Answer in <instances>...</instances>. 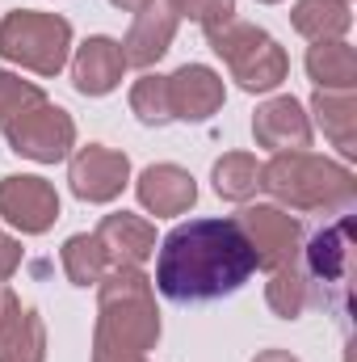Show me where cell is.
<instances>
[{
  "label": "cell",
  "mask_w": 357,
  "mask_h": 362,
  "mask_svg": "<svg viewBox=\"0 0 357 362\" xmlns=\"http://www.w3.org/2000/svg\"><path fill=\"white\" fill-rule=\"evenodd\" d=\"M257 270V253L236 219L177 223L156 253V291L173 303H210L236 295Z\"/></svg>",
  "instance_id": "cell-1"
},
{
  "label": "cell",
  "mask_w": 357,
  "mask_h": 362,
  "mask_svg": "<svg viewBox=\"0 0 357 362\" xmlns=\"http://www.w3.org/2000/svg\"><path fill=\"white\" fill-rule=\"evenodd\" d=\"M160 341V308L143 266H109L97 282L92 362L147 358Z\"/></svg>",
  "instance_id": "cell-2"
},
{
  "label": "cell",
  "mask_w": 357,
  "mask_h": 362,
  "mask_svg": "<svg viewBox=\"0 0 357 362\" xmlns=\"http://www.w3.org/2000/svg\"><path fill=\"white\" fill-rule=\"evenodd\" d=\"M261 189L294 211H349L357 177L349 165L315 152H273V160L261 165Z\"/></svg>",
  "instance_id": "cell-3"
},
{
  "label": "cell",
  "mask_w": 357,
  "mask_h": 362,
  "mask_svg": "<svg viewBox=\"0 0 357 362\" xmlns=\"http://www.w3.org/2000/svg\"><path fill=\"white\" fill-rule=\"evenodd\" d=\"M206 42L227 64L231 81L244 93H273L282 89V81L290 76V59L277 47V38L265 34L261 25H253V21H236L231 17L227 25L206 30Z\"/></svg>",
  "instance_id": "cell-4"
},
{
  "label": "cell",
  "mask_w": 357,
  "mask_h": 362,
  "mask_svg": "<svg viewBox=\"0 0 357 362\" xmlns=\"http://www.w3.org/2000/svg\"><path fill=\"white\" fill-rule=\"evenodd\" d=\"M72 55V21L42 8H13L0 17V59L38 76H59Z\"/></svg>",
  "instance_id": "cell-5"
},
{
  "label": "cell",
  "mask_w": 357,
  "mask_h": 362,
  "mask_svg": "<svg viewBox=\"0 0 357 362\" xmlns=\"http://www.w3.org/2000/svg\"><path fill=\"white\" fill-rule=\"evenodd\" d=\"M4 139L17 156L34 160V165H59L72 156L76 148V122L63 105L55 101H38L30 110H21L17 118H8L4 127Z\"/></svg>",
  "instance_id": "cell-6"
},
{
  "label": "cell",
  "mask_w": 357,
  "mask_h": 362,
  "mask_svg": "<svg viewBox=\"0 0 357 362\" xmlns=\"http://www.w3.org/2000/svg\"><path fill=\"white\" fill-rule=\"evenodd\" d=\"M236 223L248 236L261 270L273 274V270H282V266H290V262H298V253H303V223L290 211H282L277 202H253V206H244L236 215Z\"/></svg>",
  "instance_id": "cell-7"
},
{
  "label": "cell",
  "mask_w": 357,
  "mask_h": 362,
  "mask_svg": "<svg viewBox=\"0 0 357 362\" xmlns=\"http://www.w3.org/2000/svg\"><path fill=\"white\" fill-rule=\"evenodd\" d=\"M307 282L324 286L328 303H349V266H353V215H341L332 228L315 232V240L303 249Z\"/></svg>",
  "instance_id": "cell-8"
},
{
  "label": "cell",
  "mask_w": 357,
  "mask_h": 362,
  "mask_svg": "<svg viewBox=\"0 0 357 362\" xmlns=\"http://www.w3.org/2000/svg\"><path fill=\"white\" fill-rule=\"evenodd\" d=\"M0 219L13 223L21 236H42L59 219V194L47 177L8 173L0 177Z\"/></svg>",
  "instance_id": "cell-9"
},
{
  "label": "cell",
  "mask_w": 357,
  "mask_h": 362,
  "mask_svg": "<svg viewBox=\"0 0 357 362\" xmlns=\"http://www.w3.org/2000/svg\"><path fill=\"white\" fill-rule=\"evenodd\" d=\"M68 181L80 202L101 206V202L122 198V189L131 185V160L126 152H114L105 144H85L68 156Z\"/></svg>",
  "instance_id": "cell-10"
},
{
  "label": "cell",
  "mask_w": 357,
  "mask_h": 362,
  "mask_svg": "<svg viewBox=\"0 0 357 362\" xmlns=\"http://www.w3.org/2000/svg\"><path fill=\"white\" fill-rule=\"evenodd\" d=\"M169 85V114L173 122H206L223 110L227 89L223 76L206 64H181L173 76H164Z\"/></svg>",
  "instance_id": "cell-11"
},
{
  "label": "cell",
  "mask_w": 357,
  "mask_h": 362,
  "mask_svg": "<svg viewBox=\"0 0 357 362\" xmlns=\"http://www.w3.org/2000/svg\"><path fill=\"white\" fill-rule=\"evenodd\" d=\"M253 139L269 152H307L311 148V114L298 97L277 93L257 105L253 114Z\"/></svg>",
  "instance_id": "cell-12"
},
{
  "label": "cell",
  "mask_w": 357,
  "mask_h": 362,
  "mask_svg": "<svg viewBox=\"0 0 357 362\" xmlns=\"http://www.w3.org/2000/svg\"><path fill=\"white\" fill-rule=\"evenodd\" d=\"M135 194H139V206L156 219H177L185 215L193 202H198V181L189 169L181 165H147L139 181H135Z\"/></svg>",
  "instance_id": "cell-13"
},
{
  "label": "cell",
  "mask_w": 357,
  "mask_h": 362,
  "mask_svg": "<svg viewBox=\"0 0 357 362\" xmlns=\"http://www.w3.org/2000/svg\"><path fill=\"white\" fill-rule=\"evenodd\" d=\"M122 72H126V55H122V42L109 38V34H92L76 47V59H72V85L80 97H105L122 85Z\"/></svg>",
  "instance_id": "cell-14"
},
{
  "label": "cell",
  "mask_w": 357,
  "mask_h": 362,
  "mask_svg": "<svg viewBox=\"0 0 357 362\" xmlns=\"http://www.w3.org/2000/svg\"><path fill=\"white\" fill-rule=\"evenodd\" d=\"M173 38H177V17H173L164 4L152 0L147 8L135 13L131 30H126V38H122L126 68H152V64H160V59L169 55Z\"/></svg>",
  "instance_id": "cell-15"
},
{
  "label": "cell",
  "mask_w": 357,
  "mask_h": 362,
  "mask_svg": "<svg viewBox=\"0 0 357 362\" xmlns=\"http://www.w3.org/2000/svg\"><path fill=\"white\" fill-rule=\"evenodd\" d=\"M92 236L101 240L109 266H143V262L156 253V228H152L143 215H131V211L105 215Z\"/></svg>",
  "instance_id": "cell-16"
},
{
  "label": "cell",
  "mask_w": 357,
  "mask_h": 362,
  "mask_svg": "<svg viewBox=\"0 0 357 362\" xmlns=\"http://www.w3.org/2000/svg\"><path fill=\"white\" fill-rule=\"evenodd\" d=\"M307 76L324 93H353L357 89V51L345 38L311 42L307 51Z\"/></svg>",
  "instance_id": "cell-17"
},
{
  "label": "cell",
  "mask_w": 357,
  "mask_h": 362,
  "mask_svg": "<svg viewBox=\"0 0 357 362\" xmlns=\"http://www.w3.org/2000/svg\"><path fill=\"white\" fill-rule=\"evenodd\" d=\"M311 114L320 122V131L341 148L345 160L357 156V97L353 93H324L315 89L311 97Z\"/></svg>",
  "instance_id": "cell-18"
},
{
  "label": "cell",
  "mask_w": 357,
  "mask_h": 362,
  "mask_svg": "<svg viewBox=\"0 0 357 362\" xmlns=\"http://www.w3.org/2000/svg\"><path fill=\"white\" fill-rule=\"evenodd\" d=\"M290 25L311 42H332V38L349 34L353 8H349V0H298L290 8Z\"/></svg>",
  "instance_id": "cell-19"
},
{
  "label": "cell",
  "mask_w": 357,
  "mask_h": 362,
  "mask_svg": "<svg viewBox=\"0 0 357 362\" xmlns=\"http://www.w3.org/2000/svg\"><path fill=\"white\" fill-rule=\"evenodd\" d=\"M0 362H47V325L34 308H17L0 337Z\"/></svg>",
  "instance_id": "cell-20"
},
{
  "label": "cell",
  "mask_w": 357,
  "mask_h": 362,
  "mask_svg": "<svg viewBox=\"0 0 357 362\" xmlns=\"http://www.w3.org/2000/svg\"><path fill=\"white\" fill-rule=\"evenodd\" d=\"M210 181H214V194L227 198V202H248L257 189H261V165L253 152H227L214 160L210 169Z\"/></svg>",
  "instance_id": "cell-21"
},
{
  "label": "cell",
  "mask_w": 357,
  "mask_h": 362,
  "mask_svg": "<svg viewBox=\"0 0 357 362\" xmlns=\"http://www.w3.org/2000/svg\"><path fill=\"white\" fill-rule=\"evenodd\" d=\"M59 262H63V274H68L72 286H97L105 278V270H109V257H105V249H101V240L92 232L68 236Z\"/></svg>",
  "instance_id": "cell-22"
},
{
  "label": "cell",
  "mask_w": 357,
  "mask_h": 362,
  "mask_svg": "<svg viewBox=\"0 0 357 362\" xmlns=\"http://www.w3.org/2000/svg\"><path fill=\"white\" fill-rule=\"evenodd\" d=\"M265 303L282 316V320H298V316L307 312V303H311V282H307V274H303L298 262L273 270V278H269V286H265Z\"/></svg>",
  "instance_id": "cell-23"
},
{
  "label": "cell",
  "mask_w": 357,
  "mask_h": 362,
  "mask_svg": "<svg viewBox=\"0 0 357 362\" xmlns=\"http://www.w3.org/2000/svg\"><path fill=\"white\" fill-rule=\"evenodd\" d=\"M131 114H135L143 127H169V122H173V114H169V85H164V76L143 72V76L131 85Z\"/></svg>",
  "instance_id": "cell-24"
},
{
  "label": "cell",
  "mask_w": 357,
  "mask_h": 362,
  "mask_svg": "<svg viewBox=\"0 0 357 362\" xmlns=\"http://www.w3.org/2000/svg\"><path fill=\"white\" fill-rule=\"evenodd\" d=\"M164 8L173 17L185 21H198L202 30H214V25H227L236 17V0H164Z\"/></svg>",
  "instance_id": "cell-25"
},
{
  "label": "cell",
  "mask_w": 357,
  "mask_h": 362,
  "mask_svg": "<svg viewBox=\"0 0 357 362\" xmlns=\"http://www.w3.org/2000/svg\"><path fill=\"white\" fill-rule=\"evenodd\" d=\"M38 101H47V93L38 89L34 81H21V76H13V72L0 68V127H4L8 118H17L21 110L38 105Z\"/></svg>",
  "instance_id": "cell-26"
},
{
  "label": "cell",
  "mask_w": 357,
  "mask_h": 362,
  "mask_svg": "<svg viewBox=\"0 0 357 362\" xmlns=\"http://www.w3.org/2000/svg\"><path fill=\"white\" fill-rule=\"evenodd\" d=\"M17 266H21V245L0 232V282H8L17 274Z\"/></svg>",
  "instance_id": "cell-27"
},
{
  "label": "cell",
  "mask_w": 357,
  "mask_h": 362,
  "mask_svg": "<svg viewBox=\"0 0 357 362\" xmlns=\"http://www.w3.org/2000/svg\"><path fill=\"white\" fill-rule=\"evenodd\" d=\"M17 308H21V299H17L8 286H0V337H4V329H8V320L17 316Z\"/></svg>",
  "instance_id": "cell-28"
},
{
  "label": "cell",
  "mask_w": 357,
  "mask_h": 362,
  "mask_svg": "<svg viewBox=\"0 0 357 362\" xmlns=\"http://www.w3.org/2000/svg\"><path fill=\"white\" fill-rule=\"evenodd\" d=\"M253 362H298V358H294L290 350H261Z\"/></svg>",
  "instance_id": "cell-29"
},
{
  "label": "cell",
  "mask_w": 357,
  "mask_h": 362,
  "mask_svg": "<svg viewBox=\"0 0 357 362\" xmlns=\"http://www.w3.org/2000/svg\"><path fill=\"white\" fill-rule=\"evenodd\" d=\"M114 8H122V13H139V8H147L152 0H109Z\"/></svg>",
  "instance_id": "cell-30"
},
{
  "label": "cell",
  "mask_w": 357,
  "mask_h": 362,
  "mask_svg": "<svg viewBox=\"0 0 357 362\" xmlns=\"http://www.w3.org/2000/svg\"><path fill=\"white\" fill-rule=\"evenodd\" d=\"M261 4H277V0H261Z\"/></svg>",
  "instance_id": "cell-31"
},
{
  "label": "cell",
  "mask_w": 357,
  "mask_h": 362,
  "mask_svg": "<svg viewBox=\"0 0 357 362\" xmlns=\"http://www.w3.org/2000/svg\"><path fill=\"white\" fill-rule=\"evenodd\" d=\"M131 362H147V358H131Z\"/></svg>",
  "instance_id": "cell-32"
}]
</instances>
